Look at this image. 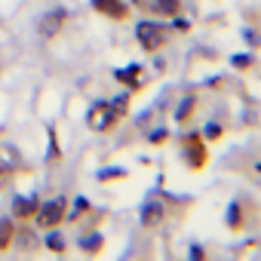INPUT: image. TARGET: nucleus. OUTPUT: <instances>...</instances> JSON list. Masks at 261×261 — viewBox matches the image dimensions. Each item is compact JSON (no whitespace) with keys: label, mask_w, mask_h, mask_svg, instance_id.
<instances>
[{"label":"nucleus","mask_w":261,"mask_h":261,"mask_svg":"<svg viewBox=\"0 0 261 261\" xmlns=\"http://www.w3.org/2000/svg\"><path fill=\"white\" fill-rule=\"evenodd\" d=\"M86 123H89V129H92V133H111V129H114L120 120L114 117V111H111V101H95V105L89 108V117H86Z\"/></svg>","instance_id":"39448f33"},{"label":"nucleus","mask_w":261,"mask_h":261,"mask_svg":"<svg viewBox=\"0 0 261 261\" xmlns=\"http://www.w3.org/2000/svg\"><path fill=\"white\" fill-rule=\"evenodd\" d=\"M86 212H89V200H83V197H80L74 206L68 203V218H71V221H77V218H80V215H86Z\"/></svg>","instance_id":"f3484780"},{"label":"nucleus","mask_w":261,"mask_h":261,"mask_svg":"<svg viewBox=\"0 0 261 261\" xmlns=\"http://www.w3.org/2000/svg\"><path fill=\"white\" fill-rule=\"evenodd\" d=\"M136 40L145 53H160L169 43V28L160 22H139L136 25Z\"/></svg>","instance_id":"f257e3e1"},{"label":"nucleus","mask_w":261,"mask_h":261,"mask_svg":"<svg viewBox=\"0 0 261 261\" xmlns=\"http://www.w3.org/2000/svg\"><path fill=\"white\" fill-rule=\"evenodd\" d=\"M181 154H185V163L197 172V169H203L206 163H209V148H206V139L203 136H197V133H191V136H185L181 139Z\"/></svg>","instance_id":"7ed1b4c3"},{"label":"nucleus","mask_w":261,"mask_h":261,"mask_svg":"<svg viewBox=\"0 0 261 261\" xmlns=\"http://www.w3.org/2000/svg\"><path fill=\"white\" fill-rule=\"evenodd\" d=\"M111 111H114V117H117V120H123V117H126V111H129V92H126V95H120V98H114V101H111Z\"/></svg>","instance_id":"dca6fc26"},{"label":"nucleus","mask_w":261,"mask_h":261,"mask_svg":"<svg viewBox=\"0 0 261 261\" xmlns=\"http://www.w3.org/2000/svg\"><path fill=\"white\" fill-rule=\"evenodd\" d=\"M13 246L37 249V246H40V240H34V233H31V230H16V237H13Z\"/></svg>","instance_id":"2eb2a0df"},{"label":"nucleus","mask_w":261,"mask_h":261,"mask_svg":"<svg viewBox=\"0 0 261 261\" xmlns=\"http://www.w3.org/2000/svg\"><path fill=\"white\" fill-rule=\"evenodd\" d=\"M22 166V154L13 145H0V191H7Z\"/></svg>","instance_id":"20e7f679"},{"label":"nucleus","mask_w":261,"mask_h":261,"mask_svg":"<svg viewBox=\"0 0 261 261\" xmlns=\"http://www.w3.org/2000/svg\"><path fill=\"white\" fill-rule=\"evenodd\" d=\"M252 203H246V200H233L230 203V209H227V227L233 230V233H240L243 227H246V209H249Z\"/></svg>","instance_id":"9b49d317"},{"label":"nucleus","mask_w":261,"mask_h":261,"mask_svg":"<svg viewBox=\"0 0 261 261\" xmlns=\"http://www.w3.org/2000/svg\"><path fill=\"white\" fill-rule=\"evenodd\" d=\"M101 246H105V240H101L98 233H86V237L80 240V249H83V252H89V255H98V252H101Z\"/></svg>","instance_id":"4468645a"},{"label":"nucleus","mask_w":261,"mask_h":261,"mask_svg":"<svg viewBox=\"0 0 261 261\" xmlns=\"http://www.w3.org/2000/svg\"><path fill=\"white\" fill-rule=\"evenodd\" d=\"M65 218H68V200L65 197H56L49 203H40V209L34 215V221H37L40 230H53V227L65 224Z\"/></svg>","instance_id":"f03ea898"},{"label":"nucleus","mask_w":261,"mask_h":261,"mask_svg":"<svg viewBox=\"0 0 261 261\" xmlns=\"http://www.w3.org/2000/svg\"><path fill=\"white\" fill-rule=\"evenodd\" d=\"M114 80L123 83L129 92H136V89L142 86V80H145V68H142V65H129V68H123V71H114Z\"/></svg>","instance_id":"1a4fd4ad"},{"label":"nucleus","mask_w":261,"mask_h":261,"mask_svg":"<svg viewBox=\"0 0 261 261\" xmlns=\"http://www.w3.org/2000/svg\"><path fill=\"white\" fill-rule=\"evenodd\" d=\"M154 16H163V19H178L181 16V0H151V7H148Z\"/></svg>","instance_id":"f8f14e48"},{"label":"nucleus","mask_w":261,"mask_h":261,"mask_svg":"<svg viewBox=\"0 0 261 261\" xmlns=\"http://www.w3.org/2000/svg\"><path fill=\"white\" fill-rule=\"evenodd\" d=\"M218 136H221V126H218V123H209L203 139H206V142H218Z\"/></svg>","instance_id":"4be33fe9"},{"label":"nucleus","mask_w":261,"mask_h":261,"mask_svg":"<svg viewBox=\"0 0 261 261\" xmlns=\"http://www.w3.org/2000/svg\"><path fill=\"white\" fill-rule=\"evenodd\" d=\"M37 209H40V200H37V197H16V200H13V215H16L19 221L34 218Z\"/></svg>","instance_id":"9d476101"},{"label":"nucleus","mask_w":261,"mask_h":261,"mask_svg":"<svg viewBox=\"0 0 261 261\" xmlns=\"http://www.w3.org/2000/svg\"><path fill=\"white\" fill-rule=\"evenodd\" d=\"M101 181H111V178H126V169H101L98 172Z\"/></svg>","instance_id":"412c9836"},{"label":"nucleus","mask_w":261,"mask_h":261,"mask_svg":"<svg viewBox=\"0 0 261 261\" xmlns=\"http://www.w3.org/2000/svg\"><path fill=\"white\" fill-rule=\"evenodd\" d=\"M166 218H169V209L163 206V203H148L145 209H142V227H148V230H157V227H163L166 224Z\"/></svg>","instance_id":"6e6552de"},{"label":"nucleus","mask_w":261,"mask_h":261,"mask_svg":"<svg viewBox=\"0 0 261 261\" xmlns=\"http://www.w3.org/2000/svg\"><path fill=\"white\" fill-rule=\"evenodd\" d=\"M92 10L105 19H114V22L129 19V4H123V0H92Z\"/></svg>","instance_id":"0eeeda50"},{"label":"nucleus","mask_w":261,"mask_h":261,"mask_svg":"<svg viewBox=\"0 0 261 261\" xmlns=\"http://www.w3.org/2000/svg\"><path fill=\"white\" fill-rule=\"evenodd\" d=\"M46 249H53V252H59V255L68 249V246H65V237H62V233H56V227H53V230H49V237H46Z\"/></svg>","instance_id":"a211bd4d"},{"label":"nucleus","mask_w":261,"mask_h":261,"mask_svg":"<svg viewBox=\"0 0 261 261\" xmlns=\"http://www.w3.org/2000/svg\"><path fill=\"white\" fill-rule=\"evenodd\" d=\"M230 65H233L237 71H249V68L255 65V59H252V56H233V59H230Z\"/></svg>","instance_id":"6ab92c4d"},{"label":"nucleus","mask_w":261,"mask_h":261,"mask_svg":"<svg viewBox=\"0 0 261 261\" xmlns=\"http://www.w3.org/2000/svg\"><path fill=\"white\" fill-rule=\"evenodd\" d=\"M65 22H68V10H49L43 19H40V25H37V31L46 37V40H56L59 34H62V28H65Z\"/></svg>","instance_id":"423d86ee"},{"label":"nucleus","mask_w":261,"mask_h":261,"mask_svg":"<svg viewBox=\"0 0 261 261\" xmlns=\"http://www.w3.org/2000/svg\"><path fill=\"white\" fill-rule=\"evenodd\" d=\"M166 139H169V133H166V129H157V133H151V145H166Z\"/></svg>","instance_id":"5701e85b"},{"label":"nucleus","mask_w":261,"mask_h":261,"mask_svg":"<svg viewBox=\"0 0 261 261\" xmlns=\"http://www.w3.org/2000/svg\"><path fill=\"white\" fill-rule=\"evenodd\" d=\"M191 111H194V98H188V101H181V105H178V114H175V120H178V123H185V120L191 117Z\"/></svg>","instance_id":"aec40b11"},{"label":"nucleus","mask_w":261,"mask_h":261,"mask_svg":"<svg viewBox=\"0 0 261 261\" xmlns=\"http://www.w3.org/2000/svg\"><path fill=\"white\" fill-rule=\"evenodd\" d=\"M13 237H16V221L13 218H0V252L13 249Z\"/></svg>","instance_id":"ddd939ff"}]
</instances>
